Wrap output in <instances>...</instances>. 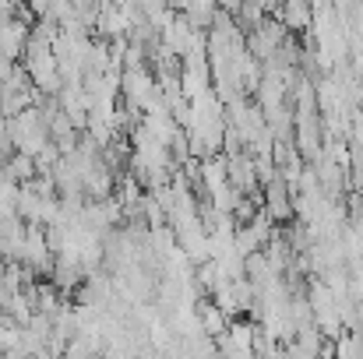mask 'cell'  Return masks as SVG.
I'll list each match as a JSON object with an SVG mask.
<instances>
[{"label":"cell","instance_id":"obj_2","mask_svg":"<svg viewBox=\"0 0 363 359\" xmlns=\"http://www.w3.org/2000/svg\"><path fill=\"white\" fill-rule=\"evenodd\" d=\"M279 14H282V25H289V28H311V18H314V11L303 4H286V7H279Z\"/></svg>","mask_w":363,"mask_h":359},{"label":"cell","instance_id":"obj_1","mask_svg":"<svg viewBox=\"0 0 363 359\" xmlns=\"http://www.w3.org/2000/svg\"><path fill=\"white\" fill-rule=\"evenodd\" d=\"M198 321H201V331H205V338H223L226 331H230V317L208 300H201L198 303Z\"/></svg>","mask_w":363,"mask_h":359}]
</instances>
